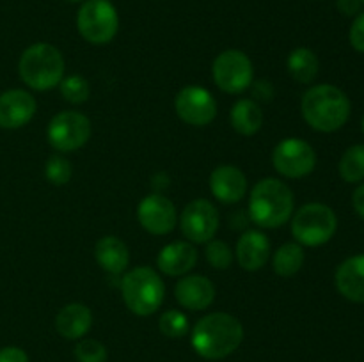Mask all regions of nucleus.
Returning a JSON list of instances; mask_svg holds the SVG:
<instances>
[{"instance_id": "dca6fc26", "label": "nucleus", "mask_w": 364, "mask_h": 362, "mask_svg": "<svg viewBox=\"0 0 364 362\" xmlns=\"http://www.w3.org/2000/svg\"><path fill=\"white\" fill-rule=\"evenodd\" d=\"M210 190L217 201L235 204L247 194V177L238 167L219 165L210 174Z\"/></svg>"}, {"instance_id": "ddd939ff", "label": "nucleus", "mask_w": 364, "mask_h": 362, "mask_svg": "<svg viewBox=\"0 0 364 362\" xmlns=\"http://www.w3.org/2000/svg\"><path fill=\"white\" fill-rule=\"evenodd\" d=\"M139 224L148 233L162 236L171 233L178 224L176 206L162 194H149L137 206Z\"/></svg>"}, {"instance_id": "7c9ffc66", "label": "nucleus", "mask_w": 364, "mask_h": 362, "mask_svg": "<svg viewBox=\"0 0 364 362\" xmlns=\"http://www.w3.org/2000/svg\"><path fill=\"white\" fill-rule=\"evenodd\" d=\"M348 38H350L352 48H354L355 52L364 53V13H359L358 16H355Z\"/></svg>"}, {"instance_id": "cd10ccee", "label": "nucleus", "mask_w": 364, "mask_h": 362, "mask_svg": "<svg viewBox=\"0 0 364 362\" xmlns=\"http://www.w3.org/2000/svg\"><path fill=\"white\" fill-rule=\"evenodd\" d=\"M71 172H73V170H71L70 160H66L60 155L50 156L48 162H46L45 165L46 180L52 185H57V187L66 185L68 181L71 180Z\"/></svg>"}, {"instance_id": "5701e85b", "label": "nucleus", "mask_w": 364, "mask_h": 362, "mask_svg": "<svg viewBox=\"0 0 364 362\" xmlns=\"http://www.w3.org/2000/svg\"><path fill=\"white\" fill-rule=\"evenodd\" d=\"M287 67L288 73H290V77L295 82H299V84H311L316 78V75H318L320 62L313 50L301 46V48H295L288 55Z\"/></svg>"}, {"instance_id": "2eb2a0df", "label": "nucleus", "mask_w": 364, "mask_h": 362, "mask_svg": "<svg viewBox=\"0 0 364 362\" xmlns=\"http://www.w3.org/2000/svg\"><path fill=\"white\" fill-rule=\"evenodd\" d=\"M178 304L191 311H205L215 300V286L205 275H185L174 287Z\"/></svg>"}, {"instance_id": "f3484780", "label": "nucleus", "mask_w": 364, "mask_h": 362, "mask_svg": "<svg viewBox=\"0 0 364 362\" xmlns=\"http://www.w3.org/2000/svg\"><path fill=\"white\" fill-rule=\"evenodd\" d=\"M238 265L247 272H258L265 266L270 256V241L262 231L249 229L237 241Z\"/></svg>"}, {"instance_id": "4468645a", "label": "nucleus", "mask_w": 364, "mask_h": 362, "mask_svg": "<svg viewBox=\"0 0 364 362\" xmlns=\"http://www.w3.org/2000/svg\"><path fill=\"white\" fill-rule=\"evenodd\" d=\"M38 103L23 89H9L0 94V128L16 130L34 117Z\"/></svg>"}, {"instance_id": "f8f14e48", "label": "nucleus", "mask_w": 364, "mask_h": 362, "mask_svg": "<svg viewBox=\"0 0 364 362\" xmlns=\"http://www.w3.org/2000/svg\"><path fill=\"white\" fill-rule=\"evenodd\" d=\"M174 109L183 123L192 126H206L217 116V102L210 91L199 85H187L174 99Z\"/></svg>"}, {"instance_id": "39448f33", "label": "nucleus", "mask_w": 364, "mask_h": 362, "mask_svg": "<svg viewBox=\"0 0 364 362\" xmlns=\"http://www.w3.org/2000/svg\"><path fill=\"white\" fill-rule=\"evenodd\" d=\"M121 293L127 307L137 316H149L160 309L166 298L162 277L149 266H137L121 279Z\"/></svg>"}, {"instance_id": "20e7f679", "label": "nucleus", "mask_w": 364, "mask_h": 362, "mask_svg": "<svg viewBox=\"0 0 364 362\" xmlns=\"http://www.w3.org/2000/svg\"><path fill=\"white\" fill-rule=\"evenodd\" d=\"M18 73L34 91H48L64 78V57L53 45L36 43L21 53Z\"/></svg>"}, {"instance_id": "c85d7f7f", "label": "nucleus", "mask_w": 364, "mask_h": 362, "mask_svg": "<svg viewBox=\"0 0 364 362\" xmlns=\"http://www.w3.org/2000/svg\"><path fill=\"white\" fill-rule=\"evenodd\" d=\"M206 259L213 268L226 270L233 263V252L223 240H210L206 245Z\"/></svg>"}, {"instance_id": "412c9836", "label": "nucleus", "mask_w": 364, "mask_h": 362, "mask_svg": "<svg viewBox=\"0 0 364 362\" xmlns=\"http://www.w3.org/2000/svg\"><path fill=\"white\" fill-rule=\"evenodd\" d=\"M95 258L105 272L121 275L130 261V252L124 241H121L117 236H103L96 243Z\"/></svg>"}, {"instance_id": "f257e3e1", "label": "nucleus", "mask_w": 364, "mask_h": 362, "mask_svg": "<svg viewBox=\"0 0 364 362\" xmlns=\"http://www.w3.org/2000/svg\"><path fill=\"white\" fill-rule=\"evenodd\" d=\"M244 341V327L228 312H212L196 323L191 343L196 353L208 361H219L233 353Z\"/></svg>"}, {"instance_id": "c9c22d12", "label": "nucleus", "mask_w": 364, "mask_h": 362, "mask_svg": "<svg viewBox=\"0 0 364 362\" xmlns=\"http://www.w3.org/2000/svg\"><path fill=\"white\" fill-rule=\"evenodd\" d=\"M68 2H85V0H68Z\"/></svg>"}, {"instance_id": "a878e982", "label": "nucleus", "mask_w": 364, "mask_h": 362, "mask_svg": "<svg viewBox=\"0 0 364 362\" xmlns=\"http://www.w3.org/2000/svg\"><path fill=\"white\" fill-rule=\"evenodd\" d=\"M60 94L66 102L73 103V105H78V103H84L89 99V94H91V85L80 75H71V77H66L60 80L59 84Z\"/></svg>"}, {"instance_id": "4c0bfd02", "label": "nucleus", "mask_w": 364, "mask_h": 362, "mask_svg": "<svg viewBox=\"0 0 364 362\" xmlns=\"http://www.w3.org/2000/svg\"><path fill=\"white\" fill-rule=\"evenodd\" d=\"M361 4H363V6H364V0H361Z\"/></svg>"}, {"instance_id": "0eeeda50", "label": "nucleus", "mask_w": 364, "mask_h": 362, "mask_svg": "<svg viewBox=\"0 0 364 362\" xmlns=\"http://www.w3.org/2000/svg\"><path fill=\"white\" fill-rule=\"evenodd\" d=\"M77 28L91 45H107L119 31V14L110 0H85L77 13Z\"/></svg>"}, {"instance_id": "393cba45", "label": "nucleus", "mask_w": 364, "mask_h": 362, "mask_svg": "<svg viewBox=\"0 0 364 362\" xmlns=\"http://www.w3.org/2000/svg\"><path fill=\"white\" fill-rule=\"evenodd\" d=\"M340 176L347 183L364 181V144H355L343 153L340 160Z\"/></svg>"}, {"instance_id": "f03ea898", "label": "nucleus", "mask_w": 364, "mask_h": 362, "mask_svg": "<svg viewBox=\"0 0 364 362\" xmlns=\"http://www.w3.org/2000/svg\"><path fill=\"white\" fill-rule=\"evenodd\" d=\"M302 117L316 131L333 133L343 128L350 117V99L340 87L331 84L313 85L301 102Z\"/></svg>"}, {"instance_id": "6ab92c4d", "label": "nucleus", "mask_w": 364, "mask_h": 362, "mask_svg": "<svg viewBox=\"0 0 364 362\" xmlns=\"http://www.w3.org/2000/svg\"><path fill=\"white\" fill-rule=\"evenodd\" d=\"M336 287L347 300L364 304V254L345 259L336 270Z\"/></svg>"}, {"instance_id": "c756f323", "label": "nucleus", "mask_w": 364, "mask_h": 362, "mask_svg": "<svg viewBox=\"0 0 364 362\" xmlns=\"http://www.w3.org/2000/svg\"><path fill=\"white\" fill-rule=\"evenodd\" d=\"M78 362H107V348L96 339H82L75 346Z\"/></svg>"}, {"instance_id": "7ed1b4c3", "label": "nucleus", "mask_w": 364, "mask_h": 362, "mask_svg": "<svg viewBox=\"0 0 364 362\" xmlns=\"http://www.w3.org/2000/svg\"><path fill=\"white\" fill-rule=\"evenodd\" d=\"M295 209L294 192L276 177L259 180L249 195V216L265 229H276L291 219Z\"/></svg>"}, {"instance_id": "2f4dec72", "label": "nucleus", "mask_w": 364, "mask_h": 362, "mask_svg": "<svg viewBox=\"0 0 364 362\" xmlns=\"http://www.w3.org/2000/svg\"><path fill=\"white\" fill-rule=\"evenodd\" d=\"M0 362H28L27 353L18 346L0 348Z\"/></svg>"}, {"instance_id": "1a4fd4ad", "label": "nucleus", "mask_w": 364, "mask_h": 362, "mask_svg": "<svg viewBox=\"0 0 364 362\" xmlns=\"http://www.w3.org/2000/svg\"><path fill=\"white\" fill-rule=\"evenodd\" d=\"M212 75L213 82L220 91L228 92V94H238L252 85L255 70H252L251 59L244 52L226 50L213 60Z\"/></svg>"}, {"instance_id": "f704fd0d", "label": "nucleus", "mask_w": 364, "mask_h": 362, "mask_svg": "<svg viewBox=\"0 0 364 362\" xmlns=\"http://www.w3.org/2000/svg\"><path fill=\"white\" fill-rule=\"evenodd\" d=\"M352 204H354L355 213L364 220V183L359 185L352 195Z\"/></svg>"}, {"instance_id": "6e6552de", "label": "nucleus", "mask_w": 364, "mask_h": 362, "mask_svg": "<svg viewBox=\"0 0 364 362\" xmlns=\"http://www.w3.org/2000/svg\"><path fill=\"white\" fill-rule=\"evenodd\" d=\"M91 121L87 116L75 110H64L52 117L46 137L55 151L70 153L80 149L91 138Z\"/></svg>"}, {"instance_id": "bb28decb", "label": "nucleus", "mask_w": 364, "mask_h": 362, "mask_svg": "<svg viewBox=\"0 0 364 362\" xmlns=\"http://www.w3.org/2000/svg\"><path fill=\"white\" fill-rule=\"evenodd\" d=\"M159 327L164 336L171 337V339H178V337H183L188 332V318L181 311L171 309V311H166L160 316Z\"/></svg>"}, {"instance_id": "473e14b6", "label": "nucleus", "mask_w": 364, "mask_h": 362, "mask_svg": "<svg viewBox=\"0 0 364 362\" xmlns=\"http://www.w3.org/2000/svg\"><path fill=\"white\" fill-rule=\"evenodd\" d=\"M336 6L341 14L345 16H358L359 9H361V0H336Z\"/></svg>"}, {"instance_id": "72a5a7b5", "label": "nucleus", "mask_w": 364, "mask_h": 362, "mask_svg": "<svg viewBox=\"0 0 364 362\" xmlns=\"http://www.w3.org/2000/svg\"><path fill=\"white\" fill-rule=\"evenodd\" d=\"M252 92H255V96L256 98H259V99H272V96H274V89H272V85L269 84V82H265V80H259L258 84H255V87H252Z\"/></svg>"}, {"instance_id": "9b49d317", "label": "nucleus", "mask_w": 364, "mask_h": 362, "mask_svg": "<svg viewBox=\"0 0 364 362\" xmlns=\"http://www.w3.org/2000/svg\"><path fill=\"white\" fill-rule=\"evenodd\" d=\"M220 215L215 206L206 199L188 202L181 212L180 227L191 243H208L219 229Z\"/></svg>"}, {"instance_id": "9d476101", "label": "nucleus", "mask_w": 364, "mask_h": 362, "mask_svg": "<svg viewBox=\"0 0 364 362\" xmlns=\"http://www.w3.org/2000/svg\"><path fill=\"white\" fill-rule=\"evenodd\" d=\"M272 163L281 176L299 180L309 176L315 170L316 153L309 142L297 137H288L274 148Z\"/></svg>"}, {"instance_id": "4be33fe9", "label": "nucleus", "mask_w": 364, "mask_h": 362, "mask_svg": "<svg viewBox=\"0 0 364 362\" xmlns=\"http://www.w3.org/2000/svg\"><path fill=\"white\" fill-rule=\"evenodd\" d=\"M230 121L237 133L249 137V135L258 133L259 128H262L263 110L255 99H238L233 105V109H231Z\"/></svg>"}, {"instance_id": "423d86ee", "label": "nucleus", "mask_w": 364, "mask_h": 362, "mask_svg": "<svg viewBox=\"0 0 364 362\" xmlns=\"http://www.w3.org/2000/svg\"><path fill=\"white\" fill-rule=\"evenodd\" d=\"M338 216L331 206L309 202L291 215V234L299 245L320 247L336 234Z\"/></svg>"}, {"instance_id": "b1692460", "label": "nucleus", "mask_w": 364, "mask_h": 362, "mask_svg": "<svg viewBox=\"0 0 364 362\" xmlns=\"http://www.w3.org/2000/svg\"><path fill=\"white\" fill-rule=\"evenodd\" d=\"M304 248L299 245L297 241H288V243L281 245L272 258L274 272L281 277H291L302 268L304 265Z\"/></svg>"}, {"instance_id": "a211bd4d", "label": "nucleus", "mask_w": 364, "mask_h": 362, "mask_svg": "<svg viewBox=\"0 0 364 362\" xmlns=\"http://www.w3.org/2000/svg\"><path fill=\"white\" fill-rule=\"evenodd\" d=\"M198 263V251L191 241H173L159 252L156 265L160 272L171 277H180L191 272Z\"/></svg>"}, {"instance_id": "e433bc0d", "label": "nucleus", "mask_w": 364, "mask_h": 362, "mask_svg": "<svg viewBox=\"0 0 364 362\" xmlns=\"http://www.w3.org/2000/svg\"><path fill=\"white\" fill-rule=\"evenodd\" d=\"M363 133H364V117H363Z\"/></svg>"}, {"instance_id": "aec40b11", "label": "nucleus", "mask_w": 364, "mask_h": 362, "mask_svg": "<svg viewBox=\"0 0 364 362\" xmlns=\"http://www.w3.org/2000/svg\"><path fill=\"white\" fill-rule=\"evenodd\" d=\"M92 325V312L84 304H68L55 318V329L64 339L77 341L89 332Z\"/></svg>"}]
</instances>
